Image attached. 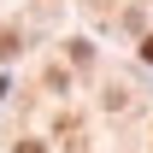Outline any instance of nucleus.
<instances>
[{
	"instance_id": "f257e3e1",
	"label": "nucleus",
	"mask_w": 153,
	"mask_h": 153,
	"mask_svg": "<svg viewBox=\"0 0 153 153\" xmlns=\"http://www.w3.org/2000/svg\"><path fill=\"white\" fill-rule=\"evenodd\" d=\"M141 59H147V65H153V36H147V41H141Z\"/></svg>"
}]
</instances>
